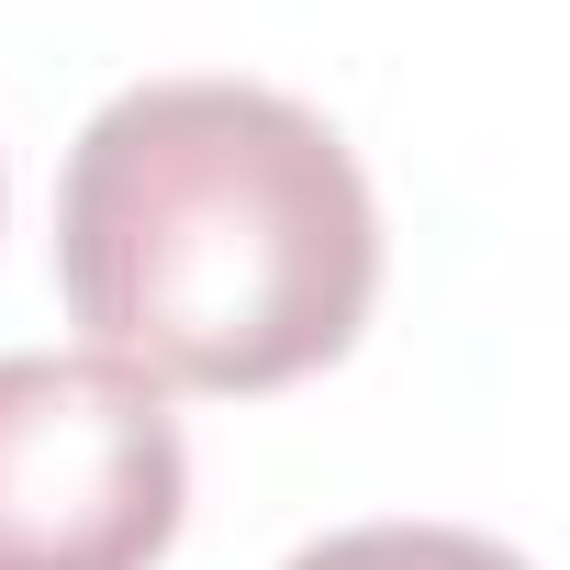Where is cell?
<instances>
[{"label":"cell","instance_id":"3957f363","mask_svg":"<svg viewBox=\"0 0 570 570\" xmlns=\"http://www.w3.org/2000/svg\"><path fill=\"white\" fill-rule=\"evenodd\" d=\"M292 570H525V559L470 525H347V537L303 548Z\"/></svg>","mask_w":570,"mask_h":570},{"label":"cell","instance_id":"6da1fadb","mask_svg":"<svg viewBox=\"0 0 570 570\" xmlns=\"http://www.w3.org/2000/svg\"><path fill=\"white\" fill-rule=\"evenodd\" d=\"M57 279L101 358L179 392H279L358 347L381 213L325 112L257 79H146L57 179Z\"/></svg>","mask_w":570,"mask_h":570},{"label":"cell","instance_id":"7a4b0ae2","mask_svg":"<svg viewBox=\"0 0 570 570\" xmlns=\"http://www.w3.org/2000/svg\"><path fill=\"white\" fill-rule=\"evenodd\" d=\"M190 503L168 381L68 347L0 358V570H157Z\"/></svg>","mask_w":570,"mask_h":570}]
</instances>
